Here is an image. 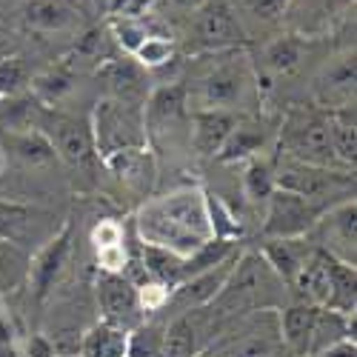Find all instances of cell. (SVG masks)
<instances>
[{"instance_id":"7c38bea8","label":"cell","mask_w":357,"mask_h":357,"mask_svg":"<svg viewBox=\"0 0 357 357\" xmlns=\"http://www.w3.org/2000/svg\"><path fill=\"white\" fill-rule=\"evenodd\" d=\"M220 323L223 320L209 306L172 314V320L166 323V332H163L166 357H197L212 343V337L220 329Z\"/></svg>"},{"instance_id":"8fae6325","label":"cell","mask_w":357,"mask_h":357,"mask_svg":"<svg viewBox=\"0 0 357 357\" xmlns=\"http://www.w3.org/2000/svg\"><path fill=\"white\" fill-rule=\"evenodd\" d=\"M38 129H40V132L46 135V140L52 143L54 155L61 158V160H66L69 166H86V163L95 160L92 129H89V123L77 121V117L43 106Z\"/></svg>"},{"instance_id":"ba28073f","label":"cell","mask_w":357,"mask_h":357,"mask_svg":"<svg viewBox=\"0 0 357 357\" xmlns=\"http://www.w3.org/2000/svg\"><path fill=\"white\" fill-rule=\"evenodd\" d=\"M61 229L63 226L54 223V215L40 206L0 197V241L38 255Z\"/></svg>"},{"instance_id":"836d02e7","label":"cell","mask_w":357,"mask_h":357,"mask_svg":"<svg viewBox=\"0 0 357 357\" xmlns=\"http://www.w3.org/2000/svg\"><path fill=\"white\" fill-rule=\"evenodd\" d=\"M163 332H166V323L143 320L137 329L129 332V351H126V357H166Z\"/></svg>"},{"instance_id":"7402d4cb","label":"cell","mask_w":357,"mask_h":357,"mask_svg":"<svg viewBox=\"0 0 357 357\" xmlns=\"http://www.w3.org/2000/svg\"><path fill=\"white\" fill-rule=\"evenodd\" d=\"M92 243L98 252V263H100V272L109 275H126V231L117 220H100L92 231Z\"/></svg>"},{"instance_id":"5b68a950","label":"cell","mask_w":357,"mask_h":357,"mask_svg":"<svg viewBox=\"0 0 357 357\" xmlns=\"http://www.w3.org/2000/svg\"><path fill=\"white\" fill-rule=\"evenodd\" d=\"M275 186L291 195H301L320 206H335L340 200L354 197V172L309 166L291 158H278L275 163Z\"/></svg>"},{"instance_id":"30bf717a","label":"cell","mask_w":357,"mask_h":357,"mask_svg":"<svg viewBox=\"0 0 357 357\" xmlns=\"http://www.w3.org/2000/svg\"><path fill=\"white\" fill-rule=\"evenodd\" d=\"M309 241L329 257L346 266H354L357 263V203L354 197L329 206L314 223V229L309 231Z\"/></svg>"},{"instance_id":"6da1fadb","label":"cell","mask_w":357,"mask_h":357,"mask_svg":"<svg viewBox=\"0 0 357 357\" xmlns=\"http://www.w3.org/2000/svg\"><path fill=\"white\" fill-rule=\"evenodd\" d=\"M135 231L143 246H155L189 260L215 241L209 197L197 186H186L146 200L135 215Z\"/></svg>"},{"instance_id":"d6a6232c","label":"cell","mask_w":357,"mask_h":357,"mask_svg":"<svg viewBox=\"0 0 357 357\" xmlns=\"http://www.w3.org/2000/svg\"><path fill=\"white\" fill-rule=\"evenodd\" d=\"M301 61H303V43L297 40V38H289V35L272 40L269 46H266V52H263L266 69L275 72V75H289V72H294L297 66H301Z\"/></svg>"},{"instance_id":"7a4b0ae2","label":"cell","mask_w":357,"mask_h":357,"mask_svg":"<svg viewBox=\"0 0 357 357\" xmlns=\"http://www.w3.org/2000/svg\"><path fill=\"white\" fill-rule=\"evenodd\" d=\"M289 286L275 275V269L260 252H241L234 260V269L223 283L220 294L209 306L220 320L249 314L260 309H283L289 306Z\"/></svg>"},{"instance_id":"ee69618b","label":"cell","mask_w":357,"mask_h":357,"mask_svg":"<svg viewBox=\"0 0 357 357\" xmlns=\"http://www.w3.org/2000/svg\"><path fill=\"white\" fill-rule=\"evenodd\" d=\"M197 357H200V354H197Z\"/></svg>"},{"instance_id":"1f68e13d","label":"cell","mask_w":357,"mask_h":357,"mask_svg":"<svg viewBox=\"0 0 357 357\" xmlns=\"http://www.w3.org/2000/svg\"><path fill=\"white\" fill-rule=\"evenodd\" d=\"M320 89H323V103H335V100H340L337 106L343 109V106H354V54L351 57H343L340 63H335V69L332 72H326V77H323V83H320Z\"/></svg>"},{"instance_id":"484cf974","label":"cell","mask_w":357,"mask_h":357,"mask_svg":"<svg viewBox=\"0 0 357 357\" xmlns=\"http://www.w3.org/2000/svg\"><path fill=\"white\" fill-rule=\"evenodd\" d=\"M121 181L129 186V189H137V192H146L149 183H152V174H155V166H152V155L149 149H129V152H117L112 158L103 160Z\"/></svg>"},{"instance_id":"f1b7e54d","label":"cell","mask_w":357,"mask_h":357,"mask_svg":"<svg viewBox=\"0 0 357 357\" xmlns=\"http://www.w3.org/2000/svg\"><path fill=\"white\" fill-rule=\"evenodd\" d=\"M260 149H263V129L255 123L237 121L231 135L226 137L223 149L218 152V158L223 163H237V160H249V158L260 155Z\"/></svg>"},{"instance_id":"9c48e42d","label":"cell","mask_w":357,"mask_h":357,"mask_svg":"<svg viewBox=\"0 0 357 357\" xmlns=\"http://www.w3.org/2000/svg\"><path fill=\"white\" fill-rule=\"evenodd\" d=\"M329 206H320L314 200H306L301 195H291L283 189H275L266 200L263 215V241H283V237H306L320 215Z\"/></svg>"},{"instance_id":"4316f807","label":"cell","mask_w":357,"mask_h":357,"mask_svg":"<svg viewBox=\"0 0 357 357\" xmlns=\"http://www.w3.org/2000/svg\"><path fill=\"white\" fill-rule=\"evenodd\" d=\"M332 121V152H335V163L346 172H354V160H357V126H354V106H343V109H332L329 112Z\"/></svg>"},{"instance_id":"3957f363","label":"cell","mask_w":357,"mask_h":357,"mask_svg":"<svg viewBox=\"0 0 357 357\" xmlns=\"http://www.w3.org/2000/svg\"><path fill=\"white\" fill-rule=\"evenodd\" d=\"M280 349V312L260 309L223 320L200 357H275Z\"/></svg>"},{"instance_id":"8992f818","label":"cell","mask_w":357,"mask_h":357,"mask_svg":"<svg viewBox=\"0 0 357 357\" xmlns=\"http://www.w3.org/2000/svg\"><path fill=\"white\" fill-rule=\"evenodd\" d=\"M89 129H92V140H95V155H100L103 160L117 152H129V149H149L143 106H129L121 100L103 98L95 106Z\"/></svg>"},{"instance_id":"7bdbcfd3","label":"cell","mask_w":357,"mask_h":357,"mask_svg":"<svg viewBox=\"0 0 357 357\" xmlns=\"http://www.w3.org/2000/svg\"><path fill=\"white\" fill-rule=\"evenodd\" d=\"M57 357H77V354H57Z\"/></svg>"},{"instance_id":"44dd1931","label":"cell","mask_w":357,"mask_h":357,"mask_svg":"<svg viewBox=\"0 0 357 357\" xmlns=\"http://www.w3.org/2000/svg\"><path fill=\"white\" fill-rule=\"evenodd\" d=\"M320 306L294 301L289 306L280 309V337H283V349H289L297 357H306L309 340H312V329L317 320Z\"/></svg>"},{"instance_id":"ab89813d","label":"cell","mask_w":357,"mask_h":357,"mask_svg":"<svg viewBox=\"0 0 357 357\" xmlns=\"http://www.w3.org/2000/svg\"><path fill=\"white\" fill-rule=\"evenodd\" d=\"M0 357H23V354L12 346V340H9V337H0Z\"/></svg>"},{"instance_id":"8d00e7d4","label":"cell","mask_w":357,"mask_h":357,"mask_svg":"<svg viewBox=\"0 0 357 357\" xmlns=\"http://www.w3.org/2000/svg\"><path fill=\"white\" fill-rule=\"evenodd\" d=\"M289 0H243V12L260 23H275L286 15Z\"/></svg>"},{"instance_id":"2e32d148","label":"cell","mask_w":357,"mask_h":357,"mask_svg":"<svg viewBox=\"0 0 357 357\" xmlns=\"http://www.w3.org/2000/svg\"><path fill=\"white\" fill-rule=\"evenodd\" d=\"M0 152L23 169H43L57 160L52 143L40 129H26V132H9L0 129Z\"/></svg>"},{"instance_id":"74e56055","label":"cell","mask_w":357,"mask_h":357,"mask_svg":"<svg viewBox=\"0 0 357 357\" xmlns=\"http://www.w3.org/2000/svg\"><path fill=\"white\" fill-rule=\"evenodd\" d=\"M317 357H357V346H354V340H343V343H337L332 349H326Z\"/></svg>"},{"instance_id":"e0dca14e","label":"cell","mask_w":357,"mask_h":357,"mask_svg":"<svg viewBox=\"0 0 357 357\" xmlns=\"http://www.w3.org/2000/svg\"><path fill=\"white\" fill-rule=\"evenodd\" d=\"M237 123L234 112H220V109H197L189 114V140L206 158H218V152L223 149L226 137L231 135Z\"/></svg>"},{"instance_id":"60d3db41","label":"cell","mask_w":357,"mask_h":357,"mask_svg":"<svg viewBox=\"0 0 357 357\" xmlns=\"http://www.w3.org/2000/svg\"><path fill=\"white\" fill-rule=\"evenodd\" d=\"M92 3L100 9V12H106V6H109V0H92Z\"/></svg>"},{"instance_id":"4fadbf2b","label":"cell","mask_w":357,"mask_h":357,"mask_svg":"<svg viewBox=\"0 0 357 357\" xmlns=\"http://www.w3.org/2000/svg\"><path fill=\"white\" fill-rule=\"evenodd\" d=\"M95 294H98V309H100V320L103 323L132 332L146 320V314L140 309L137 286L132 283L129 275L100 272V278L95 283Z\"/></svg>"},{"instance_id":"ffe728a7","label":"cell","mask_w":357,"mask_h":357,"mask_svg":"<svg viewBox=\"0 0 357 357\" xmlns=\"http://www.w3.org/2000/svg\"><path fill=\"white\" fill-rule=\"evenodd\" d=\"M72 229L63 226L61 231H57L52 241L32 257V280H29V286H32L38 291V297H43L54 280L61 278L63 266H66V257H69V249H72Z\"/></svg>"},{"instance_id":"d6986e66","label":"cell","mask_w":357,"mask_h":357,"mask_svg":"<svg viewBox=\"0 0 357 357\" xmlns=\"http://www.w3.org/2000/svg\"><path fill=\"white\" fill-rule=\"evenodd\" d=\"M266 263L275 269V275L289 286L291 291V283L301 272V266L309 260V255L314 252V243L306 237H283V241H263V246L257 249Z\"/></svg>"},{"instance_id":"5bb4252c","label":"cell","mask_w":357,"mask_h":357,"mask_svg":"<svg viewBox=\"0 0 357 357\" xmlns=\"http://www.w3.org/2000/svg\"><path fill=\"white\" fill-rule=\"evenodd\" d=\"M243 40V26L223 0H206L195 12V46L197 52H229Z\"/></svg>"},{"instance_id":"d590c367","label":"cell","mask_w":357,"mask_h":357,"mask_svg":"<svg viewBox=\"0 0 357 357\" xmlns=\"http://www.w3.org/2000/svg\"><path fill=\"white\" fill-rule=\"evenodd\" d=\"M132 57H135V63H137L140 69L166 66L172 57H174V40H172L166 32H152Z\"/></svg>"},{"instance_id":"e575fe53","label":"cell","mask_w":357,"mask_h":357,"mask_svg":"<svg viewBox=\"0 0 357 357\" xmlns=\"http://www.w3.org/2000/svg\"><path fill=\"white\" fill-rule=\"evenodd\" d=\"M29 86H32V75H29V66L23 57L17 54L0 57V100L26 95Z\"/></svg>"},{"instance_id":"cb8c5ba5","label":"cell","mask_w":357,"mask_h":357,"mask_svg":"<svg viewBox=\"0 0 357 357\" xmlns=\"http://www.w3.org/2000/svg\"><path fill=\"white\" fill-rule=\"evenodd\" d=\"M126 351H129V332L109 326L103 320L89 326L77 343V357H126Z\"/></svg>"},{"instance_id":"9a60e30c","label":"cell","mask_w":357,"mask_h":357,"mask_svg":"<svg viewBox=\"0 0 357 357\" xmlns=\"http://www.w3.org/2000/svg\"><path fill=\"white\" fill-rule=\"evenodd\" d=\"M189 123V100L186 86H160L143 103V126L146 137H163L174 135Z\"/></svg>"},{"instance_id":"f35d334b","label":"cell","mask_w":357,"mask_h":357,"mask_svg":"<svg viewBox=\"0 0 357 357\" xmlns=\"http://www.w3.org/2000/svg\"><path fill=\"white\" fill-rule=\"evenodd\" d=\"M163 3L181 9V12H197V9L206 3V0H163Z\"/></svg>"},{"instance_id":"f546056e","label":"cell","mask_w":357,"mask_h":357,"mask_svg":"<svg viewBox=\"0 0 357 357\" xmlns=\"http://www.w3.org/2000/svg\"><path fill=\"white\" fill-rule=\"evenodd\" d=\"M152 32L155 29H152V23H149L146 15L143 17H137V15H109V35L129 54H135Z\"/></svg>"},{"instance_id":"277c9868","label":"cell","mask_w":357,"mask_h":357,"mask_svg":"<svg viewBox=\"0 0 357 357\" xmlns=\"http://www.w3.org/2000/svg\"><path fill=\"white\" fill-rule=\"evenodd\" d=\"M218 63L206 69L192 89H186V100L195 103L192 112L197 109H220V112H234L241 106L252 89V66L243 52L229 49V52H215Z\"/></svg>"},{"instance_id":"4dcf8cb0","label":"cell","mask_w":357,"mask_h":357,"mask_svg":"<svg viewBox=\"0 0 357 357\" xmlns=\"http://www.w3.org/2000/svg\"><path fill=\"white\" fill-rule=\"evenodd\" d=\"M275 160L255 155L246 160V174H243V192L252 203H263L269 200V195L275 192Z\"/></svg>"},{"instance_id":"603a6c76","label":"cell","mask_w":357,"mask_h":357,"mask_svg":"<svg viewBox=\"0 0 357 357\" xmlns=\"http://www.w3.org/2000/svg\"><path fill=\"white\" fill-rule=\"evenodd\" d=\"M106 86H109V98L121 100L129 106H143L146 103V77L137 63L129 61H112L100 69Z\"/></svg>"},{"instance_id":"ac0fdd59","label":"cell","mask_w":357,"mask_h":357,"mask_svg":"<svg viewBox=\"0 0 357 357\" xmlns=\"http://www.w3.org/2000/svg\"><path fill=\"white\" fill-rule=\"evenodd\" d=\"M20 17L29 32H66L80 23V6L75 0H26Z\"/></svg>"},{"instance_id":"83f0119b","label":"cell","mask_w":357,"mask_h":357,"mask_svg":"<svg viewBox=\"0 0 357 357\" xmlns=\"http://www.w3.org/2000/svg\"><path fill=\"white\" fill-rule=\"evenodd\" d=\"M32 257L26 249L0 241V294H17L32 280Z\"/></svg>"},{"instance_id":"52a82bcc","label":"cell","mask_w":357,"mask_h":357,"mask_svg":"<svg viewBox=\"0 0 357 357\" xmlns=\"http://www.w3.org/2000/svg\"><path fill=\"white\" fill-rule=\"evenodd\" d=\"M280 155L301 160L309 166H329L337 169L332 152V121L329 112L303 109L291 112L280 129Z\"/></svg>"},{"instance_id":"b9f144b4","label":"cell","mask_w":357,"mask_h":357,"mask_svg":"<svg viewBox=\"0 0 357 357\" xmlns=\"http://www.w3.org/2000/svg\"><path fill=\"white\" fill-rule=\"evenodd\" d=\"M275 357H297V354H291V351H289V349H280V351H278V354H275Z\"/></svg>"},{"instance_id":"d4e9b609","label":"cell","mask_w":357,"mask_h":357,"mask_svg":"<svg viewBox=\"0 0 357 357\" xmlns=\"http://www.w3.org/2000/svg\"><path fill=\"white\" fill-rule=\"evenodd\" d=\"M343 340H354V317L332 312V309H320L314 329H312V340L306 349V357H317L326 349H332Z\"/></svg>"}]
</instances>
